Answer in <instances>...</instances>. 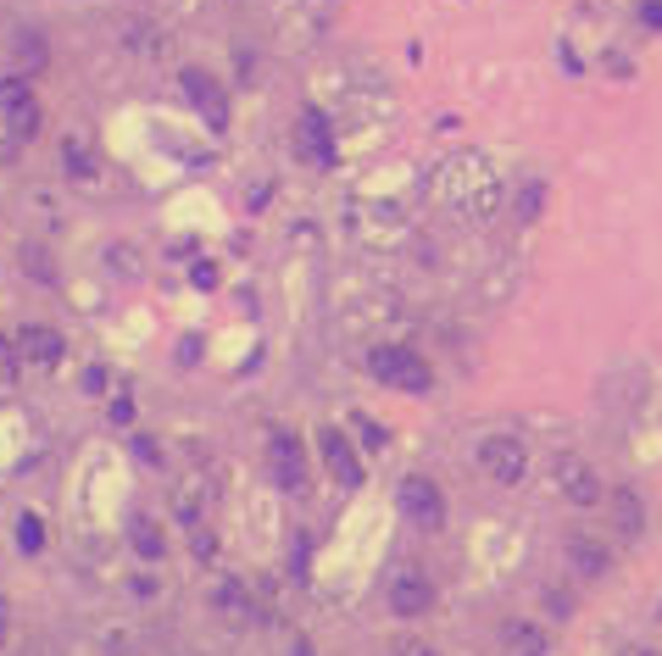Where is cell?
Wrapping results in <instances>:
<instances>
[{"mask_svg": "<svg viewBox=\"0 0 662 656\" xmlns=\"http://www.w3.org/2000/svg\"><path fill=\"white\" fill-rule=\"evenodd\" d=\"M568 562H573L584 578H601L612 556H607V545H595L590 534H573V540H568Z\"/></svg>", "mask_w": 662, "mask_h": 656, "instance_id": "13", "label": "cell"}, {"mask_svg": "<svg viewBox=\"0 0 662 656\" xmlns=\"http://www.w3.org/2000/svg\"><path fill=\"white\" fill-rule=\"evenodd\" d=\"M317 440H323V468H328V473H335V484L357 490V484H363V462H357L352 440H346L340 429H323Z\"/></svg>", "mask_w": 662, "mask_h": 656, "instance_id": "10", "label": "cell"}, {"mask_svg": "<svg viewBox=\"0 0 662 656\" xmlns=\"http://www.w3.org/2000/svg\"><path fill=\"white\" fill-rule=\"evenodd\" d=\"M401 512H407L418 529H440V523H446V495H440V484L424 479V473L401 479Z\"/></svg>", "mask_w": 662, "mask_h": 656, "instance_id": "5", "label": "cell"}, {"mask_svg": "<svg viewBox=\"0 0 662 656\" xmlns=\"http://www.w3.org/2000/svg\"><path fill=\"white\" fill-rule=\"evenodd\" d=\"M273 468H278V479L289 484V490H306V462H301V445H295V434H273Z\"/></svg>", "mask_w": 662, "mask_h": 656, "instance_id": "12", "label": "cell"}, {"mask_svg": "<svg viewBox=\"0 0 662 656\" xmlns=\"http://www.w3.org/2000/svg\"><path fill=\"white\" fill-rule=\"evenodd\" d=\"M18 62H23L29 73L45 62V45H40V34H18Z\"/></svg>", "mask_w": 662, "mask_h": 656, "instance_id": "18", "label": "cell"}, {"mask_svg": "<svg viewBox=\"0 0 662 656\" xmlns=\"http://www.w3.org/2000/svg\"><path fill=\"white\" fill-rule=\"evenodd\" d=\"M618 656H662V650H651V645H623Z\"/></svg>", "mask_w": 662, "mask_h": 656, "instance_id": "24", "label": "cell"}, {"mask_svg": "<svg viewBox=\"0 0 662 656\" xmlns=\"http://www.w3.org/2000/svg\"><path fill=\"white\" fill-rule=\"evenodd\" d=\"M507 650H512V656H546V639H540L529 623H512V628H507Z\"/></svg>", "mask_w": 662, "mask_h": 656, "instance_id": "17", "label": "cell"}, {"mask_svg": "<svg viewBox=\"0 0 662 656\" xmlns=\"http://www.w3.org/2000/svg\"><path fill=\"white\" fill-rule=\"evenodd\" d=\"M217 606L228 612V623H256V601H251L240 584H223V590H217Z\"/></svg>", "mask_w": 662, "mask_h": 656, "instance_id": "16", "label": "cell"}, {"mask_svg": "<svg viewBox=\"0 0 662 656\" xmlns=\"http://www.w3.org/2000/svg\"><path fill=\"white\" fill-rule=\"evenodd\" d=\"M0 112H7V123L18 134H34L40 129V101L29 90V79H0Z\"/></svg>", "mask_w": 662, "mask_h": 656, "instance_id": "9", "label": "cell"}, {"mask_svg": "<svg viewBox=\"0 0 662 656\" xmlns=\"http://www.w3.org/2000/svg\"><path fill=\"white\" fill-rule=\"evenodd\" d=\"M18 545H23V551H40V517H23V523H18Z\"/></svg>", "mask_w": 662, "mask_h": 656, "instance_id": "21", "label": "cell"}, {"mask_svg": "<svg viewBox=\"0 0 662 656\" xmlns=\"http://www.w3.org/2000/svg\"><path fill=\"white\" fill-rule=\"evenodd\" d=\"M62 167H68L79 184H95V178H101V162H95V151H90L84 140H62Z\"/></svg>", "mask_w": 662, "mask_h": 656, "instance_id": "14", "label": "cell"}, {"mask_svg": "<svg viewBox=\"0 0 662 656\" xmlns=\"http://www.w3.org/2000/svg\"><path fill=\"white\" fill-rule=\"evenodd\" d=\"M295 145H301V156L317 162V167L335 162V129H328V117H323L317 106L301 112V123H295Z\"/></svg>", "mask_w": 662, "mask_h": 656, "instance_id": "8", "label": "cell"}, {"mask_svg": "<svg viewBox=\"0 0 662 656\" xmlns=\"http://www.w3.org/2000/svg\"><path fill=\"white\" fill-rule=\"evenodd\" d=\"M396 656H435V645H424V639H396Z\"/></svg>", "mask_w": 662, "mask_h": 656, "instance_id": "22", "label": "cell"}, {"mask_svg": "<svg viewBox=\"0 0 662 656\" xmlns=\"http://www.w3.org/2000/svg\"><path fill=\"white\" fill-rule=\"evenodd\" d=\"M612 517H618L623 534H645V506H640L634 490H612Z\"/></svg>", "mask_w": 662, "mask_h": 656, "instance_id": "15", "label": "cell"}, {"mask_svg": "<svg viewBox=\"0 0 662 656\" xmlns=\"http://www.w3.org/2000/svg\"><path fill=\"white\" fill-rule=\"evenodd\" d=\"M352 423H357V434H363V445H374V451H385V429H379L374 418H363V412H357Z\"/></svg>", "mask_w": 662, "mask_h": 656, "instance_id": "20", "label": "cell"}, {"mask_svg": "<svg viewBox=\"0 0 662 656\" xmlns=\"http://www.w3.org/2000/svg\"><path fill=\"white\" fill-rule=\"evenodd\" d=\"M479 468H485V479L490 484H523V473H529V451H523V440H512V434H490L485 445H479Z\"/></svg>", "mask_w": 662, "mask_h": 656, "instance_id": "3", "label": "cell"}, {"mask_svg": "<svg viewBox=\"0 0 662 656\" xmlns=\"http://www.w3.org/2000/svg\"><path fill=\"white\" fill-rule=\"evenodd\" d=\"M435 606V584L418 573V567H401L396 578H390V612L396 617H424Z\"/></svg>", "mask_w": 662, "mask_h": 656, "instance_id": "7", "label": "cell"}, {"mask_svg": "<svg viewBox=\"0 0 662 656\" xmlns=\"http://www.w3.org/2000/svg\"><path fill=\"white\" fill-rule=\"evenodd\" d=\"M368 373H374L379 385L401 390V396H429V390H435V368H429L418 351H407V346H374V351H368Z\"/></svg>", "mask_w": 662, "mask_h": 656, "instance_id": "2", "label": "cell"}, {"mask_svg": "<svg viewBox=\"0 0 662 656\" xmlns=\"http://www.w3.org/2000/svg\"><path fill=\"white\" fill-rule=\"evenodd\" d=\"M134 545H140V556L151 562V556H162V534H151V523L145 517H134Z\"/></svg>", "mask_w": 662, "mask_h": 656, "instance_id": "19", "label": "cell"}, {"mask_svg": "<svg viewBox=\"0 0 662 656\" xmlns=\"http://www.w3.org/2000/svg\"><path fill=\"white\" fill-rule=\"evenodd\" d=\"M651 29H662V0H645V12H640Z\"/></svg>", "mask_w": 662, "mask_h": 656, "instance_id": "23", "label": "cell"}, {"mask_svg": "<svg viewBox=\"0 0 662 656\" xmlns=\"http://www.w3.org/2000/svg\"><path fill=\"white\" fill-rule=\"evenodd\" d=\"M435 189H440V201H446V206H457V212H462V217H473V223L496 217V212H501V201H507L501 173H496L485 156H473V151L451 156V162L435 173Z\"/></svg>", "mask_w": 662, "mask_h": 656, "instance_id": "1", "label": "cell"}, {"mask_svg": "<svg viewBox=\"0 0 662 656\" xmlns=\"http://www.w3.org/2000/svg\"><path fill=\"white\" fill-rule=\"evenodd\" d=\"M18 351H23L29 362H57V357H62V335H57V328H45V322H23Z\"/></svg>", "mask_w": 662, "mask_h": 656, "instance_id": "11", "label": "cell"}, {"mask_svg": "<svg viewBox=\"0 0 662 656\" xmlns=\"http://www.w3.org/2000/svg\"><path fill=\"white\" fill-rule=\"evenodd\" d=\"M295 656H317V650H312V645H306V639H295Z\"/></svg>", "mask_w": 662, "mask_h": 656, "instance_id": "25", "label": "cell"}, {"mask_svg": "<svg viewBox=\"0 0 662 656\" xmlns=\"http://www.w3.org/2000/svg\"><path fill=\"white\" fill-rule=\"evenodd\" d=\"M551 479H557L562 501H573V506H595V501H601V479H595V468L579 462L573 451H562V457L551 462Z\"/></svg>", "mask_w": 662, "mask_h": 656, "instance_id": "4", "label": "cell"}, {"mask_svg": "<svg viewBox=\"0 0 662 656\" xmlns=\"http://www.w3.org/2000/svg\"><path fill=\"white\" fill-rule=\"evenodd\" d=\"M179 84H184L190 106L206 117V129H217V134H223V129H228V95H223V84H217L212 73H195V68H190Z\"/></svg>", "mask_w": 662, "mask_h": 656, "instance_id": "6", "label": "cell"}]
</instances>
